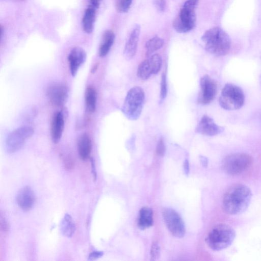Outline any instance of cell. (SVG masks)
Returning <instances> with one entry per match:
<instances>
[{"mask_svg":"<svg viewBox=\"0 0 261 261\" xmlns=\"http://www.w3.org/2000/svg\"><path fill=\"white\" fill-rule=\"evenodd\" d=\"M252 197L251 191L246 186H232L225 193L223 199L224 211L230 215H239L248 208Z\"/></svg>","mask_w":261,"mask_h":261,"instance_id":"1","label":"cell"},{"mask_svg":"<svg viewBox=\"0 0 261 261\" xmlns=\"http://www.w3.org/2000/svg\"><path fill=\"white\" fill-rule=\"evenodd\" d=\"M205 49L218 56L228 53L231 46L229 35L221 28L215 27L207 30L201 37Z\"/></svg>","mask_w":261,"mask_h":261,"instance_id":"2","label":"cell"},{"mask_svg":"<svg viewBox=\"0 0 261 261\" xmlns=\"http://www.w3.org/2000/svg\"><path fill=\"white\" fill-rule=\"evenodd\" d=\"M235 238V231L230 226L220 224L213 227L208 233L205 241L213 250L219 251L231 245Z\"/></svg>","mask_w":261,"mask_h":261,"instance_id":"3","label":"cell"},{"mask_svg":"<svg viewBox=\"0 0 261 261\" xmlns=\"http://www.w3.org/2000/svg\"><path fill=\"white\" fill-rule=\"evenodd\" d=\"M145 100L143 90L135 86L127 92L122 106V111L131 120L138 119L140 116Z\"/></svg>","mask_w":261,"mask_h":261,"instance_id":"4","label":"cell"},{"mask_svg":"<svg viewBox=\"0 0 261 261\" xmlns=\"http://www.w3.org/2000/svg\"><path fill=\"white\" fill-rule=\"evenodd\" d=\"M198 0H187L181 8L178 16L173 22L174 29L179 33H187L196 25L195 10Z\"/></svg>","mask_w":261,"mask_h":261,"instance_id":"5","label":"cell"},{"mask_svg":"<svg viewBox=\"0 0 261 261\" xmlns=\"http://www.w3.org/2000/svg\"><path fill=\"white\" fill-rule=\"evenodd\" d=\"M244 101V94L242 89L232 84H227L224 86L219 100L220 106L227 110L241 108Z\"/></svg>","mask_w":261,"mask_h":261,"instance_id":"6","label":"cell"},{"mask_svg":"<svg viewBox=\"0 0 261 261\" xmlns=\"http://www.w3.org/2000/svg\"><path fill=\"white\" fill-rule=\"evenodd\" d=\"M252 162V158L248 154L236 153L229 154L224 159L222 167L227 174L237 175L248 169Z\"/></svg>","mask_w":261,"mask_h":261,"instance_id":"7","label":"cell"},{"mask_svg":"<svg viewBox=\"0 0 261 261\" xmlns=\"http://www.w3.org/2000/svg\"><path fill=\"white\" fill-rule=\"evenodd\" d=\"M34 133L33 128L30 126L20 127L11 132L6 139L7 151L14 153L20 150Z\"/></svg>","mask_w":261,"mask_h":261,"instance_id":"8","label":"cell"},{"mask_svg":"<svg viewBox=\"0 0 261 261\" xmlns=\"http://www.w3.org/2000/svg\"><path fill=\"white\" fill-rule=\"evenodd\" d=\"M162 215L166 225L172 235L177 238L184 237L185 227L179 214L171 208L165 207L163 210Z\"/></svg>","mask_w":261,"mask_h":261,"instance_id":"9","label":"cell"},{"mask_svg":"<svg viewBox=\"0 0 261 261\" xmlns=\"http://www.w3.org/2000/svg\"><path fill=\"white\" fill-rule=\"evenodd\" d=\"M200 94L199 101L202 104H208L214 99L217 93L215 81L207 75L203 76L200 82Z\"/></svg>","mask_w":261,"mask_h":261,"instance_id":"10","label":"cell"},{"mask_svg":"<svg viewBox=\"0 0 261 261\" xmlns=\"http://www.w3.org/2000/svg\"><path fill=\"white\" fill-rule=\"evenodd\" d=\"M47 95L52 104L56 106H61L64 105L67 100L68 89L63 84L54 83L47 88Z\"/></svg>","mask_w":261,"mask_h":261,"instance_id":"11","label":"cell"},{"mask_svg":"<svg viewBox=\"0 0 261 261\" xmlns=\"http://www.w3.org/2000/svg\"><path fill=\"white\" fill-rule=\"evenodd\" d=\"M224 130V128L217 125L213 119L207 115H203L196 127V132L199 134L213 136Z\"/></svg>","mask_w":261,"mask_h":261,"instance_id":"12","label":"cell"},{"mask_svg":"<svg viewBox=\"0 0 261 261\" xmlns=\"http://www.w3.org/2000/svg\"><path fill=\"white\" fill-rule=\"evenodd\" d=\"M36 200V196L33 189L30 186H25L18 192L16 201L18 206L23 211L32 209Z\"/></svg>","mask_w":261,"mask_h":261,"instance_id":"13","label":"cell"},{"mask_svg":"<svg viewBox=\"0 0 261 261\" xmlns=\"http://www.w3.org/2000/svg\"><path fill=\"white\" fill-rule=\"evenodd\" d=\"M86 59V53L81 47L73 48L68 56L69 67L71 75L75 76L81 66L85 62Z\"/></svg>","mask_w":261,"mask_h":261,"instance_id":"14","label":"cell"},{"mask_svg":"<svg viewBox=\"0 0 261 261\" xmlns=\"http://www.w3.org/2000/svg\"><path fill=\"white\" fill-rule=\"evenodd\" d=\"M140 34V26L136 24L132 30L126 42L124 55L127 60H130L135 55Z\"/></svg>","mask_w":261,"mask_h":261,"instance_id":"15","label":"cell"},{"mask_svg":"<svg viewBox=\"0 0 261 261\" xmlns=\"http://www.w3.org/2000/svg\"><path fill=\"white\" fill-rule=\"evenodd\" d=\"M64 128V115L61 111H57L53 116L50 126L51 137L55 143H58L60 141Z\"/></svg>","mask_w":261,"mask_h":261,"instance_id":"16","label":"cell"},{"mask_svg":"<svg viewBox=\"0 0 261 261\" xmlns=\"http://www.w3.org/2000/svg\"><path fill=\"white\" fill-rule=\"evenodd\" d=\"M97 9L88 5L85 10L82 20V28L87 34H91L94 29Z\"/></svg>","mask_w":261,"mask_h":261,"instance_id":"17","label":"cell"},{"mask_svg":"<svg viewBox=\"0 0 261 261\" xmlns=\"http://www.w3.org/2000/svg\"><path fill=\"white\" fill-rule=\"evenodd\" d=\"M77 146L81 159L83 160L88 159L92 149V142L89 135L85 133L81 135L78 139Z\"/></svg>","mask_w":261,"mask_h":261,"instance_id":"18","label":"cell"},{"mask_svg":"<svg viewBox=\"0 0 261 261\" xmlns=\"http://www.w3.org/2000/svg\"><path fill=\"white\" fill-rule=\"evenodd\" d=\"M115 38V34L111 30H107L103 33L98 49V55L100 57H104L109 53Z\"/></svg>","mask_w":261,"mask_h":261,"instance_id":"19","label":"cell"},{"mask_svg":"<svg viewBox=\"0 0 261 261\" xmlns=\"http://www.w3.org/2000/svg\"><path fill=\"white\" fill-rule=\"evenodd\" d=\"M152 210L147 207H142L139 212L138 225L140 229H146L153 224Z\"/></svg>","mask_w":261,"mask_h":261,"instance_id":"20","label":"cell"},{"mask_svg":"<svg viewBox=\"0 0 261 261\" xmlns=\"http://www.w3.org/2000/svg\"><path fill=\"white\" fill-rule=\"evenodd\" d=\"M60 228L61 233L64 236L70 238L73 235L76 229L75 224L69 214H65L61 220Z\"/></svg>","mask_w":261,"mask_h":261,"instance_id":"21","label":"cell"},{"mask_svg":"<svg viewBox=\"0 0 261 261\" xmlns=\"http://www.w3.org/2000/svg\"><path fill=\"white\" fill-rule=\"evenodd\" d=\"M85 100L86 108L90 112L95 111L97 101V93L95 89L92 86H88L86 89Z\"/></svg>","mask_w":261,"mask_h":261,"instance_id":"22","label":"cell"},{"mask_svg":"<svg viewBox=\"0 0 261 261\" xmlns=\"http://www.w3.org/2000/svg\"><path fill=\"white\" fill-rule=\"evenodd\" d=\"M164 43V40L158 36L153 37L148 40L145 44L147 55L149 56L160 49L163 46Z\"/></svg>","mask_w":261,"mask_h":261,"instance_id":"23","label":"cell"},{"mask_svg":"<svg viewBox=\"0 0 261 261\" xmlns=\"http://www.w3.org/2000/svg\"><path fill=\"white\" fill-rule=\"evenodd\" d=\"M152 74L148 60L142 62L137 69V75L142 80L149 79Z\"/></svg>","mask_w":261,"mask_h":261,"instance_id":"24","label":"cell"},{"mask_svg":"<svg viewBox=\"0 0 261 261\" xmlns=\"http://www.w3.org/2000/svg\"><path fill=\"white\" fill-rule=\"evenodd\" d=\"M152 74H156L161 69L162 64V59L161 56L158 54L151 55L148 59Z\"/></svg>","mask_w":261,"mask_h":261,"instance_id":"25","label":"cell"},{"mask_svg":"<svg viewBox=\"0 0 261 261\" xmlns=\"http://www.w3.org/2000/svg\"><path fill=\"white\" fill-rule=\"evenodd\" d=\"M133 0H116L115 7L120 13L127 12L130 8Z\"/></svg>","mask_w":261,"mask_h":261,"instance_id":"26","label":"cell"},{"mask_svg":"<svg viewBox=\"0 0 261 261\" xmlns=\"http://www.w3.org/2000/svg\"><path fill=\"white\" fill-rule=\"evenodd\" d=\"M167 94V85L166 76L165 73H163L161 77V87H160V99L164 100Z\"/></svg>","mask_w":261,"mask_h":261,"instance_id":"27","label":"cell"},{"mask_svg":"<svg viewBox=\"0 0 261 261\" xmlns=\"http://www.w3.org/2000/svg\"><path fill=\"white\" fill-rule=\"evenodd\" d=\"M160 250L159 244L156 242H154L151 246L150 255L151 260H155L160 256Z\"/></svg>","mask_w":261,"mask_h":261,"instance_id":"28","label":"cell"},{"mask_svg":"<svg viewBox=\"0 0 261 261\" xmlns=\"http://www.w3.org/2000/svg\"><path fill=\"white\" fill-rule=\"evenodd\" d=\"M0 222L1 231L7 233L9 231V224L5 217L3 216L2 212L1 213Z\"/></svg>","mask_w":261,"mask_h":261,"instance_id":"29","label":"cell"},{"mask_svg":"<svg viewBox=\"0 0 261 261\" xmlns=\"http://www.w3.org/2000/svg\"><path fill=\"white\" fill-rule=\"evenodd\" d=\"M156 153L160 156L163 155L165 153V146L162 138H161L158 141L156 145Z\"/></svg>","mask_w":261,"mask_h":261,"instance_id":"30","label":"cell"},{"mask_svg":"<svg viewBox=\"0 0 261 261\" xmlns=\"http://www.w3.org/2000/svg\"><path fill=\"white\" fill-rule=\"evenodd\" d=\"M156 9L160 11H164L166 7V0H152Z\"/></svg>","mask_w":261,"mask_h":261,"instance_id":"31","label":"cell"},{"mask_svg":"<svg viewBox=\"0 0 261 261\" xmlns=\"http://www.w3.org/2000/svg\"><path fill=\"white\" fill-rule=\"evenodd\" d=\"M65 168L68 170H70L74 168V163L72 159L67 158L64 161Z\"/></svg>","mask_w":261,"mask_h":261,"instance_id":"32","label":"cell"},{"mask_svg":"<svg viewBox=\"0 0 261 261\" xmlns=\"http://www.w3.org/2000/svg\"><path fill=\"white\" fill-rule=\"evenodd\" d=\"M103 254L102 251H95L92 252L89 255V259L90 260H95L101 257Z\"/></svg>","mask_w":261,"mask_h":261,"instance_id":"33","label":"cell"},{"mask_svg":"<svg viewBox=\"0 0 261 261\" xmlns=\"http://www.w3.org/2000/svg\"><path fill=\"white\" fill-rule=\"evenodd\" d=\"M102 0H89V5L98 9Z\"/></svg>","mask_w":261,"mask_h":261,"instance_id":"34","label":"cell"},{"mask_svg":"<svg viewBox=\"0 0 261 261\" xmlns=\"http://www.w3.org/2000/svg\"><path fill=\"white\" fill-rule=\"evenodd\" d=\"M91 167H92V174H93V179L94 180H95L96 179L97 174H96L95 163H94V160H93V159H91Z\"/></svg>","mask_w":261,"mask_h":261,"instance_id":"35","label":"cell"},{"mask_svg":"<svg viewBox=\"0 0 261 261\" xmlns=\"http://www.w3.org/2000/svg\"><path fill=\"white\" fill-rule=\"evenodd\" d=\"M189 162L188 160H186L184 163V170L186 172V173H187L189 172Z\"/></svg>","mask_w":261,"mask_h":261,"instance_id":"36","label":"cell"},{"mask_svg":"<svg viewBox=\"0 0 261 261\" xmlns=\"http://www.w3.org/2000/svg\"><path fill=\"white\" fill-rule=\"evenodd\" d=\"M14 1H15L16 2H22V1H24L25 0H14Z\"/></svg>","mask_w":261,"mask_h":261,"instance_id":"37","label":"cell"}]
</instances>
